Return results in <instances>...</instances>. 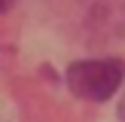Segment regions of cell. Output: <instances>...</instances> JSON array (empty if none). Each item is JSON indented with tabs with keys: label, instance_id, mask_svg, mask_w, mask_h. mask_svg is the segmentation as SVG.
Masks as SVG:
<instances>
[{
	"label": "cell",
	"instance_id": "1",
	"mask_svg": "<svg viewBox=\"0 0 125 122\" xmlns=\"http://www.w3.org/2000/svg\"><path fill=\"white\" fill-rule=\"evenodd\" d=\"M125 79V61L119 58H85L67 67V89L85 101H107Z\"/></svg>",
	"mask_w": 125,
	"mask_h": 122
},
{
	"label": "cell",
	"instance_id": "2",
	"mask_svg": "<svg viewBox=\"0 0 125 122\" xmlns=\"http://www.w3.org/2000/svg\"><path fill=\"white\" fill-rule=\"evenodd\" d=\"M119 119L125 122V92H122V101H119Z\"/></svg>",
	"mask_w": 125,
	"mask_h": 122
},
{
	"label": "cell",
	"instance_id": "3",
	"mask_svg": "<svg viewBox=\"0 0 125 122\" xmlns=\"http://www.w3.org/2000/svg\"><path fill=\"white\" fill-rule=\"evenodd\" d=\"M12 9V0H3V12H9Z\"/></svg>",
	"mask_w": 125,
	"mask_h": 122
}]
</instances>
